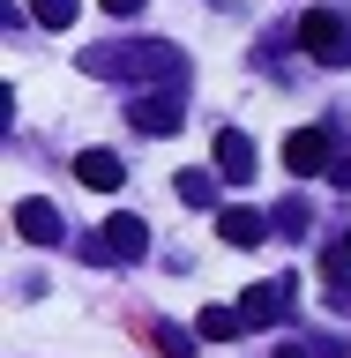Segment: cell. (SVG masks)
<instances>
[{"label":"cell","instance_id":"6da1fadb","mask_svg":"<svg viewBox=\"0 0 351 358\" xmlns=\"http://www.w3.org/2000/svg\"><path fill=\"white\" fill-rule=\"evenodd\" d=\"M83 75H105V83H179V45H157V38L90 45Z\"/></svg>","mask_w":351,"mask_h":358},{"label":"cell","instance_id":"7a4b0ae2","mask_svg":"<svg viewBox=\"0 0 351 358\" xmlns=\"http://www.w3.org/2000/svg\"><path fill=\"white\" fill-rule=\"evenodd\" d=\"M299 52H307V60H322V67H344L351 22L336 15V8H307V15H299Z\"/></svg>","mask_w":351,"mask_h":358},{"label":"cell","instance_id":"3957f363","mask_svg":"<svg viewBox=\"0 0 351 358\" xmlns=\"http://www.w3.org/2000/svg\"><path fill=\"white\" fill-rule=\"evenodd\" d=\"M142 246H150V224L120 209V217H105L97 231H90L83 254H90V262H142Z\"/></svg>","mask_w":351,"mask_h":358},{"label":"cell","instance_id":"277c9868","mask_svg":"<svg viewBox=\"0 0 351 358\" xmlns=\"http://www.w3.org/2000/svg\"><path fill=\"white\" fill-rule=\"evenodd\" d=\"M291 299H299V276H262V284H247L240 291V313H247V329H277V321H284L291 313Z\"/></svg>","mask_w":351,"mask_h":358},{"label":"cell","instance_id":"5b68a950","mask_svg":"<svg viewBox=\"0 0 351 358\" xmlns=\"http://www.w3.org/2000/svg\"><path fill=\"white\" fill-rule=\"evenodd\" d=\"M329 164H336V134H329V127H291V134H284V172L322 179Z\"/></svg>","mask_w":351,"mask_h":358},{"label":"cell","instance_id":"8992f818","mask_svg":"<svg viewBox=\"0 0 351 358\" xmlns=\"http://www.w3.org/2000/svg\"><path fill=\"white\" fill-rule=\"evenodd\" d=\"M179 112H187V97H179V83H172V90H142L128 105V120L142 134H179Z\"/></svg>","mask_w":351,"mask_h":358},{"label":"cell","instance_id":"52a82bcc","mask_svg":"<svg viewBox=\"0 0 351 358\" xmlns=\"http://www.w3.org/2000/svg\"><path fill=\"white\" fill-rule=\"evenodd\" d=\"M15 231L30 246H60L67 239V224H60V209H53V201L45 194H30V201H15Z\"/></svg>","mask_w":351,"mask_h":358},{"label":"cell","instance_id":"ba28073f","mask_svg":"<svg viewBox=\"0 0 351 358\" xmlns=\"http://www.w3.org/2000/svg\"><path fill=\"white\" fill-rule=\"evenodd\" d=\"M217 172L232 179V187H247V179H254V142H247L240 127H217Z\"/></svg>","mask_w":351,"mask_h":358},{"label":"cell","instance_id":"9c48e42d","mask_svg":"<svg viewBox=\"0 0 351 358\" xmlns=\"http://www.w3.org/2000/svg\"><path fill=\"white\" fill-rule=\"evenodd\" d=\"M75 179H83V187H97V194H112V187L128 179V164H120L112 150H83V157H75Z\"/></svg>","mask_w":351,"mask_h":358},{"label":"cell","instance_id":"30bf717a","mask_svg":"<svg viewBox=\"0 0 351 358\" xmlns=\"http://www.w3.org/2000/svg\"><path fill=\"white\" fill-rule=\"evenodd\" d=\"M217 231H224V246H262V231H269V217L262 209H217Z\"/></svg>","mask_w":351,"mask_h":358},{"label":"cell","instance_id":"8fae6325","mask_svg":"<svg viewBox=\"0 0 351 358\" xmlns=\"http://www.w3.org/2000/svg\"><path fill=\"white\" fill-rule=\"evenodd\" d=\"M322 291H329L336 313L351 306V246H329V254H322Z\"/></svg>","mask_w":351,"mask_h":358},{"label":"cell","instance_id":"7c38bea8","mask_svg":"<svg viewBox=\"0 0 351 358\" xmlns=\"http://www.w3.org/2000/svg\"><path fill=\"white\" fill-rule=\"evenodd\" d=\"M240 329H247L240 306H202V321H195V336H209V343H232Z\"/></svg>","mask_w":351,"mask_h":358},{"label":"cell","instance_id":"4fadbf2b","mask_svg":"<svg viewBox=\"0 0 351 358\" xmlns=\"http://www.w3.org/2000/svg\"><path fill=\"white\" fill-rule=\"evenodd\" d=\"M172 187H179V201H187V209H217V179H209V172H179Z\"/></svg>","mask_w":351,"mask_h":358},{"label":"cell","instance_id":"5bb4252c","mask_svg":"<svg viewBox=\"0 0 351 358\" xmlns=\"http://www.w3.org/2000/svg\"><path fill=\"white\" fill-rule=\"evenodd\" d=\"M269 224H277L284 239H299V231H307V201H277V209H269Z\"/></svg>","mask_w":351,"mask_h":358},{"label":"cell","instance_id":"9a60e30c","mask_svg":"<svg viewBox=\"0 0 351 358\" xmlns=\"http://www.w3.org/2000/svg\"><path fill=\"white\" fill-rule=\"evenodd\" d=\"M157 351H165V358H195V336L172 329V321H157Z\"/></svg>","mask_w":351,"mask_h":358},{"label":"cell","instance_id":"2e32d148","mask_svg":"<svg viewBox=\"0 0 351 358\" xmlns=\"http://www.w3.org/2000/svg\"><path fill=\"white\" fill-rule=\"evenodd\" d=\"M30 15H38L45 30H67V22H75V0H30Z\"/></svg>","mask_w":351,"mask_h":358},{"label":"cell","instance_id":"e0dca14e","mask_svg":"<svg viewBox=\"0 0 351 358\" xmlns=\"http://www.w3.org/2000/svg\"><path fill=\"white\" fill-rule=\"evenodd\" d=\"M105 15L112 22H135V15H142V0H105Z\"/></svg>","mask_w":351,"mask_h":358},{"label":"cell","instance_id":"ac0fdd59","mask_svg":"<svg viewBox=\"0 0 351 358\" xmlns=\"http://www.w3.org/2000/svg\"><path fill=\"white\" fill-rule=\"evenodd\" d=\"M329 179H336V187H351V157H336V164H329Z\"/></svg>","mask_w":351,"mask_h":358},{"label":"cell","instance_id":"d6986e66","mask_svg":"<svg viewBox=\"0 0 351 358\" xmlns=\"http://www.w3.org/2000/svg\"><path fill=\"white\" fill-rule=\"evenodd\" d=\"M269 358H314V351H299V343H277V351H269Z\"/></svg>","mask_w":351,"mask_h":358},{"label":"cell","instance_id":"ffe728a7","mask_svg":"<svg viewBox=\"0 0 351 358\" xmlns=\"http://www.w3.org/2000/svg\"><path fill=\"white\" fill-rule=\"evenodd\" d=\"M344 246H351V239H344Z\"/></svg>","mask_w":351,"mask_h":358}]
</instances>
